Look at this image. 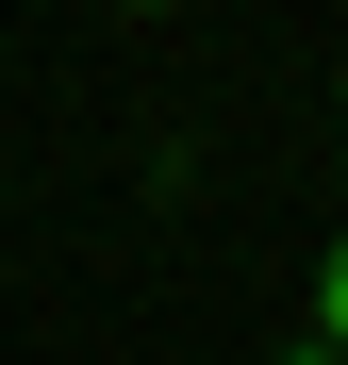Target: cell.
<instances>
[{"label": "cell", "mask_w": 348, "mask_h": 365, "mask_svg": "<svg viewBox=\"0 0 348 365\" xmlns=\"http://www.w3.org/2000/svg\"><path fill=\"white\" fill-rule=\"evenodd\" d=\"M315 349L348 365V232H332V250H315Z\"/></svg>", "instance_id": "obj_1"}, {"label": "cell", "mask_w": 348, "mask_h": 365, "mask_svg": "<svg viewBox=\"0 0 348 365\" xmlns=\"http://www.w3.org/2000/svg\"><path fill=\"white\" fill-rule=\"evenodd\" d=\"M265 365H332V349H265Z\"/></svg>", "instance_id": "obj_2"}, {"label": "cell", "mask_w": 348, "mask_h": 365, "mask_svg": "<svg viewBox=\"0 0 348 365\" xmlns=\"http://www.w3.org/2000/svg\"><path fill=\"white\" fill-rule=\"evenodd\" d=\"M332 116H348V50H332Z\"/></svg>", "instance_id": "obj_3"}]
</instances>
